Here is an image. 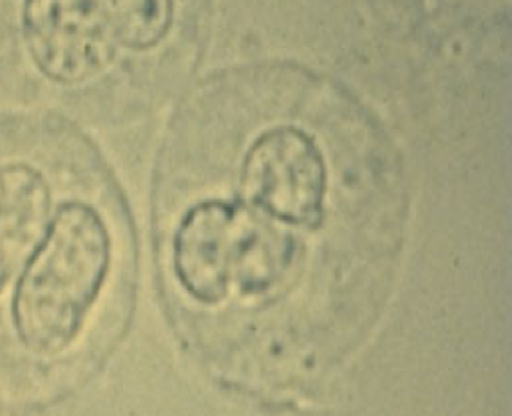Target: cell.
<instances>
[{"instance_id":"obj_5","label":"cell","mask_w":512,"mask_h":416,"mask_svg":"<svg viewBox=\"0 0 512 416\" xmlns=\"http://www.w3.org/2000/svg\"><path fill=\"white\" fill-rule=\"evenodd\" d=\"M52 192L28 163L0 165V294L44 238Z\"/></svg>"},{"instance_id":"obj_2","label":"cell","mask_w":512,"mask_h":416,"mask_svg":"<svg viewBox=\"0 0 512 416\" xmlns=\"http://www.w3.org/2000/svg\"><path fill=\"white\" fill-rule=\"evenodd\" d=\"M241 189L251 205L284 224L315 228L324 214L327 171L312 136L276 126L249 147Z\"/></svg>"},{"instance_id":"obj_6","label":"cell","mask_w":512,"mask_h":416,"mask_svg":"<svg viewBox=\"0 0 512 416\" xmlns=\"http://www.w3.org/2000/svg\"><path fill=\"white\" fill-rule=\"evenodd\" d=\"M120 47L144 52L157 47L174 21V0H107Z\"/></svg>"},{"instance_id":"obj_3","label":"cell","mask_w":512,"mask_h":416,"mask_svg":"<svg viewBox=\"0 0 512 416\" xmlns=\"http://www.w3.org/2000/svg\"><path fill=\"white\" fill-rule=\"evenodd\" d=\"M21 18L32 63L61 85L101 74L120 47L107 0H24Z\"/></svg>"},{"instance_id":"obj_1","label":"cell","mask_w":512,"mask_h":416,"mask_svg":"<svg viewBox=\"0 0 512 416\" xmlns=\"http://www.w3.org/2000/svg\"><path fill=\"white\" fill-rule=\"evenodd\" d=\"M112 238L87 203H64L29 257L13 299V324L26 350L55 356L82 332L111 271Z\"/></svg>"},{"instance_id":"obj_4","label":"cell","mask_w":512,"mask_h":416,"mask_svg":"<svg viewBox=\"0 0 512 416\" xmlns=\"http://www.w3.org/2000/svg\"><path fill=\"white\" fill-rule=\"evenodd\" d=\"M256 220L224 201H205L187 212L174 236L173 265L190 297L205 305L227 299Z\"/></svg>"}]
</instances>
